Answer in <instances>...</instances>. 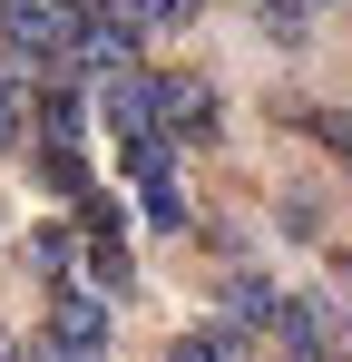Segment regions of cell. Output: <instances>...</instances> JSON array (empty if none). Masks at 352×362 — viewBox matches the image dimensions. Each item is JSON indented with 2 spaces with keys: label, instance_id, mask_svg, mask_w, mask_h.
Instances as JSON below:
<instances>
[{
  "label": "cell",
  "instance_id": "cell-3",
  "mask_svg": "<svg viewBox=\"0 0 352 362\" xmlns=\"http://www.w3.org/2000/svg\"><path fill=\"white\" fill-rule=\"evenodd\" d=\"M98 98H108V127H117V147L157 137V78H147V69H117V78H98Z\"/></svg>",
  "mask_w": 352,
  "mask_h": 362
},
{
  "label": "cell",
  "instance_id": "cell-5",
  "mask_svg": "<svg viewBox=\"0 0 352 362\" xmlns=\"http://www.w3.org/2000/svg\"><path fill=\"white\" fill-rule=\"evenodd\" d=\"M30 264H40V274H69V264H78V226H30Z\"/></svg>",
  "mask_w": 352,
  "mask_h": 362
},
{
  "label": "cell",
  "instance_id": "cell-2",
  "mask_svg": "<svg viewBox=\"0 0 352 362\" xmlns=\"http://www.w3.org/2000/svg\"><path fill=\"white\" fill-rule=\"evenodd\" d=\"M157 137H216V88H206V78H186V69H167V78H157Z\"/></svg>",
  "mask_w": 352,
  "mask_h": 362
},
{
  "label": "cell",
  "instance_id": "cell-6",
  "mask_svg": "<svg viewBox=\"0 0 352 362\" xmlns=\"http://www.w3.org/2000/svg\"><path fill=\"white\" fill-rule=\"evenodd\" d=\"M30 137V88H20V69H0V147H20Z\"/></svg>",
  "mask_w": 352,
  "mask_h": 362
},
{
  "label": "cell",
  "instance_id": "cell-8",
  "mask_svg": "<svg viewBox=\"0 0 352 362\" xmlns=\"http://www.w3.org/2000/svg\"><path fill=\"white\" fill-rule=\"evenodd\" d=\"M167 362H225V343H216V333H176V353Z\"/></svg>",
  "mask_w": 352,
  "mask_h": 362
},
{
  "label": "cell",
  "instance_id": "cell-4",
  "mask_svg": "<svg viewBox=\"0 0 352 362\" xmlns=\"http://www.w3.org/2000/svg\"><path fill=\"white\" fill-rule=\"evenodd\" d=\"M40 186H49V196H88V157L59 147V137H40Z\"/></svg>",
  "mask_w": 352,
  "mask_h": 362
},
{
  "label": "cell",
  "instance_id": "cell-1",
  "mask_svg": "<svg viewBox=\"0 0 352 362\" xmlns=\"http://www.w3.org/2000/svg\"><path fill=\"white\" fill-rule=\"evenodd\" d=\"M59 362H108V303L88 284H49V333H40Z\"/></svg>",
  "mask_w": 352,
  "mask_h": 362
},
{
  "label": "cell",
  "instance_id": "cell-7",
  "mask_svg": "<svg viewBox=\"0 0 352 362\" xmlns=\"http://www.w3.org/2000/svg\"><path fill=\"white\" fill-rule=\"evenodd\" d=\"M117 10H127L137 30H147V20H157V30H176V20H196V0H117Z\"/></svg>",
  "mask_w": 352,
  "mask_h": 362
}]
</instances>
